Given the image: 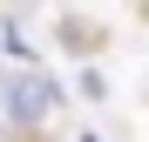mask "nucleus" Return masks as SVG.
I'll use <instances>...</instances> for the list:
<instances>
[{
  "label": "nucleus",
  "instance_id": "f257e3e1",
  "mask_svg": "<svg viewBox=\"0 0 149 142\" xmlns=\"http://www.w3.org/2000/svg\"><path fill=\"white\" fill-rule=\"evenodd\" d=\"M68 115V88L47 75V68H0V122H7L14 135H47L61 129Z\"/></svg>",
  "mask_w": 149,
  "mask_h": 142
},
{
  "label": "nucleus",
  "instance_id": "f03ea898",
  "mask_svg": "<svg viewBox=\"0 0 149 142\" xmlns=\"http://www.w3.org/2000/svg\"><path fill=\"white\" fill-rule=\"evenodd\" d=\"M0 142H14V129H7V122H0Z\"/></svg>",
  "mask_w": 149,
  "mask_h": 142
},
{
  "label": "nucleus",
  "instance_id": "7ed1b4c3",
  "mask_svg": "<svg viewBox=\"0 0 149 142\" xmlns=\"http://www.w3.org/2000/svg\"><path fill=\"white\" fill-rule=\"evenodd\" d=\"M136 14H149V0H136Z\"/></svg>",
  "mask_w": 149,
  "mask_h": 142
}]
</instances>
